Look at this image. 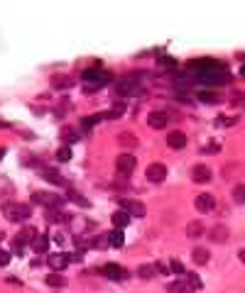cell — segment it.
Segmentation results:
<instances>
[{
    "instance_id": "1",
    "label": "cell",
    "mask_w": 245,
    "mask_h": 293,
    "mask_svg": "<svg viewBox=\"0 0 245 293\" xmlns=\"http://www.w3.org/2000/svg\"><path fill=\"white\" fill-rule=\"evenodd\" d=\"M84 81H86V93H98L101 88L111 81V73L106 69H86L84 71Z\"/></svg>"
},
{
    "instance_id": "2",
    "label": "cell",
    "mask_w": 245,
    "mask_h": 293,
    "mask_svg": "<svg viewBox=\"0 0 245 293\" xmlns=\"http://www.w3.org/2000/svg\"><path fill=\"white\" fill-rule=\"evenodd\" d=\"M32 208L25 203H7L2 208V215H5V220H10V222H25L27 218H30Z\"/></svg>"
},
{
    "instance_id": "3",
    "label": "cell",
    "mask_w": 245,
    "mask_h": 293,
    "mask_svg": "<svg viewBox=\"0 0 245 293\" xmlns=\"http://www.w3.org/2000/svg\"><path fill=\"white\" fill-rule=\"evenodd\" d=\"M32 203L37 205H47V208H61V203H64V198L61 196H57V193H49V191H37V193H32Z\"/></svg>"
},
{
    "instance_id": "4",
    "label": "cell",
    "mask_w": 245,
    "mask_h": 293,
    "mask_svg": "<svg viewBox=\"0 0 245 293\" xmlns=\"http://www.w3.org/2000/svg\"><path fill=\"white\" fill-rule=\"evenodd\" d=\"M135 166H137V161H135V156L127 154V151L116 159V171H118L121 176H130L132 171H135Z\"/></svg>"
},
{
    "instance_id": "5",
    "label": "cell",
    "mask_w": 245,
    "mask_h": 293,
    "mask_svg": "<svg viewBox=\"0 0 245 293\" xmlns=\"http://www.w3.org/2000/svg\"><path fill=\"white\" fill-rule=\"evenodd\" d=\"M172 113H167V110H154L147 115V127H152V130H162V127H167L169 122H172Z\"/></svg>"
},
{
    "instance_id": "6",
    "label": "cell",
    "mask_w": 245,
    "mask_h": 293,
    "mask_svg": "<svg viewBox=\"0 0 245 293\" xmlns=\"http://www.w3.org/2000/svg\"><path fill=\"white\" fill-rule=\"evenodd\" d=\"M145 176H147V181L159 183V181H164V178H167V166H164L162 161H154V164H150V166H147Z\"/></svg>"
},
{
    "instance_id": "7",
    "label": "cell",
    "mask_w": 245,
    "mask_h": 293,
    "mask_svg": "<svg viewBox=\"0 0 245 293\" xmlns=\"http://www.w3.org/2000/svg\"><path fill=\"white\" fill-rule=\"evenodd\" d=\"M69 262H71V257H69V254H64V252H57V254H49V259H47V264H49V269H52L54 274H59V271H64V269L69 266Z\"/></svg>"
},
{
    "instance_id": "8",
    "label": "cell",
    "mask_w": 245,
    "mask_h": 293,
    "mask_svg": "<svg viewBox=\"0 0 245 293\" xmlns=\"http://www.w3.org/2000/svg\"><path fill=\"white\" fill-rule=\"evenodd\" d=\"M118 90L121 93H140L142 86H140V76H125L118 81Z\"/></svg>"
},
{
    "instance_id": "9",
    "label": "cell",
    "mask_w": 245,
    "mask_h": 293,
    "mask_svg": "<svg viewBox=\"0 0 245 293\" xmlns=\"http://www.w3.org/2000/svg\"><path fill=\"white\" fill-rule=\"evenodd\" d=\"M194 205H196L199 213H214L216 210V198L211 196V193H199Z\"/></svg>"
},
{
    "instance_id": "10",
    "label": "cell",
    "mask_w": 245,
    "mask_h": 293,
    "mask_svg": "<svg viewBox=\"0 0 245 293\" xmlns=\"http://www.w3.org/2000/svg\"><path fill=\"white\" fill-rule=\"evenodd\" d=\"M191 178H194L196 183H209V181H211V169H209L206 164H196V166L191 169Z\"/></svg>"
},
{
    "instance_id": "11",
    "label": "cell",
    "mask_w": 245,
    "mask_h": 293,
    "mask_svg": "<svg viewBox=\"0 0 245 293\" xmlns=\"http://www.w3.org/2000/svg\"><path fill=\"white\" fill-rule=\"evenodd\" d=\"M167 146H172V149H184V146H186V135L179 132V130L167 132Z\"/></svg>"
},
{
    "instance_id": "12",
    "label": "cell",
    "mask_w": 245,
    "mask_h": 293,
    "mask_svg": "<svg viewBox=\"0 0 245 293\" xmlns=\"http://www.w3.org/2000/svg\"><path fill=\"white\" fill-rule=\"evenodd\" d=\"M121 205L127 215H135V218H142L145 215V205L140 203V201H122Z\"/></svg>"
},
{
    "instance_id": "13",
    "label": "cell",
    "mask_w": 245,
    "mask_h": 293,
    "mask_svg": "<svg viewBox=\"0 0 245 293\" xmlns=\"http://www.w3.org/2000/svg\"><path fill=\"white\" fill-rule=\"evenodd\" d=\"M191 259H194V264H199V266H206V264L211 262V252L206 247H194Z\"/></svg>"
},
{
    "instance_id": "14",
    "label": "cell",
    "mask_w": 245,
    "mask_h": 293,
    "mask_svg": "<svg viewBox=\"0 0 245 293\" xmlns=\"http://www.w3.org/2000/svg\"><path fill=\"white\" fill-rule=\"evenodd\" d=\"M101 271H103V274H106L108 279H116V281H122V279H127V274L122 271V269L118 266V264H113V262H111V264H106V266H103Z\"/></svg>"
},
{
    "instance_id": "15",
    "label": "cell",
    "mask_w": 245,
    "mask_h": 293,
    "mask_svg": "<svg viewBox=\"0 0 245 293\" xmlns=\"http://www.w3.org/2000/svg\"><path fill=\"white\" fill-rule=\"evenodd\" d=\"M44 181H49V183H57V186H66V178L59 174V171H54V169H42L39 171Z\"/></svg>"
},
{
    "instance_id": "16",
    "label": "cell",
    "mask_w": 245,
    "mask_h": 293,
    "mask_svg": "<svg viewBox=\"0 0 245 293\" xmlns=\"http://www.w3.org/2000/svg\"><path fill=\"white\" fill-rule=\"evenodd\" d=\"M228 234H231V230H228L226 225H216L214 230L209 232V239H211V242H226Z\"/></svg>"
},
{
    "instance_id": "17",
    "label": "cell",
    "mask_w": 245,
    "mask_h": 293,
    "mask_svg": "<svg viewBox=\"0 0 245 293\" xmlns=\"http://www.w3.org/2000/svg\"><path fill=\"white\" fill-rule=\"evenodd\" d=\"M34 239H37V232H34V227H22V232L15 237V244H20V247H22V244H27V242H34Z\"/></svg>"
},
{
    "instance_id": "18",
    "label": "cell",
    "mask_w": 245,
    "mask_h": 293,
    "mask_svg": "<svg viewBox=\"0 0 245 293\" xmlns=\"http://www.w3.org/2000/svg\"><path fill=\"white\" fill-rule=\"evenodd\" d=\"M118 142H121V146H125V149H135V146H137V137H135L132 132H121V135H118Z\"/></svg>"
},
{
    "instance_id": "19",
    "label": "cell",
    "mask_w": 245,
    "mask_h": 293,
    "mask_svg": "<svg viewBox=\"0 0 245 293\" xmlns=\"http://www.w3.org/2000/svg\"><path fill=\"white\" fill-rule=\"evenodd\" d=\"M113 225L122 230V227H127L130 225V215L125 213V210H118V213H113Z\"/></svg>"
},
{
    "instance_id": "20",
    "label": "cell",
    "mask_w": 245,
    "mask_h": 293,
    "mask_svg": "<svg viewBox=\"0 0 245 293\" xmlns=\"http://www.w3.org/2000/svg\"><path fill=\"white\" fill-rule=\"evenodd\" d=\"M167 293H194V289L186 281H174V284H169Z\"/></svg>"
},
{
    "instance_id": "21",
    "label": "cell",
    "mask_w": 245,
    "mask_h": 293,
    "mask_svg": "<svg viewBox=\"0 0 245 293\" xmlns=\"http://www.w3.org/2000/svg\"><path fill=\"white\" fill-rule=\"evenodd\" d=\"M52 86L59 88V90H64V88H71V78H69V76H61V73H57V76H52Z\"/></svg>"
},
{
    "instance_id": "22",
    "label": "cell",
    "mask_w": 245,
    "mask_h": 293,
    "mask_svg": "<svg viewBox=\"0 0 245 293\" xmlns=\"http://www.w3.org/2000/svg\"><path fill=\"white\" fill-rule=\"evenodd\" d=\"M233 201H236L238 205H245V183L233 186Z\"/></svg>"
},
{
    "instance_id": "23",
    "label": "cell",
    "mask_w": 245,
    "mask_h": 293,
    "mask_svg": "<svg viewBox=\"0 0 245 293\" xmlns=\"http://www.w3.org/2000/svg\"><path fill=\"white\" fill-rule=\"evenodd\" d=\"M236 122H238L236 115H218L216 117V127H231V125H236Z\"/></svg>"
},
{
    "instance_id": "24",
    "label": "cell",
    "mask_w": 245,
    "mask_h": 293,
    "mask_svg": "<svg viewBox=\"0 0 245 293\" xmlns=\"http://www.w3.org/2000/svg\"><path fill=\"white\" fill-rule=\"evenodd\" d=\"M137 274H140V279H152L154 274H157V269H154L152 264H142V266L137 269Z\"/></svg>"
},
{
    "instance_id": "25",
    "label": "cell",
    "mask_w": 245,
    "mask_h": 293,
    "mask_svg": "<svg viewBox=\"0 0 245 293\" xmlns=\"http://www.w3.org/2000/svg\"><path fill=\"white\" fill-rule=\"evenodd\" d=\"M32 247H34V252H37V254H42V252H47V247H49V237H37Z\"/></svg>"
},
{
    "instance_id": "26",
    "label": "cell",
    "mask_w": 245,
    "mask_h": 293,
    "mask_svg": "<svg viewBox=\"0 0 245 293\" xmlns=\"http://www.w3.org/2000/svg\"><path fill=\"white\" fill-rule=\"evenodd\" d=\"M201 232H204V225H201V222H196V220H194V222H189V225H186V234H189V237H199Z\"/></svg>"
},
{
    "instance_id": "27",
    "label": "cell",
    "mask_w": 245,
    "mask_h": 293,
    "mask_svg": "<svg viewBox=\"0 0 245 293\" xmlns=\"http://www.w3.org/2000/svg\"><path fill=\"white\" fill-rule=\"evenodd\" d=\"M108 244H113V247H122V244H125V239H122V232H121V230H116V232L108 234Z\"/></svg>"
},
{
    "instance_id": "28",
    "label": "cell",
    "mask_w": 245,
    "mask_h": 293,
    "mask_svg": "<svg viewBox=\"0 0 245 293\" xmlns=\"http://www.w3.org/2000/svg\"><path fill=\"white\" fill-rule=\"evenodd\" d=\"M47 284L52 289H61L64 286V279H61V274H47Z\"/></svg>"
},
{
    "instance_id": "29",
    "label": "cell",
    "mask_w": 245,
    "mask_h": 293,
    "mask_svg": "<svg viewBox=\"0 0 245 293\" xmlns=\"http://www.w3.org/2000/svg\"><path fill=\"white\" fill-rule=\"evenodd\" d=\"M101 120H106V115H91V117H84V120H81V127H86V130H89V127H93V125H96V122H101Z\"/></svg>"
},
{
    "instance_id": "30",
    "label": "cell",
    "mask_w": 245,
    "mask_h": 293,
    "mask_svg": "<svg viewBox=\"0 0 245 293\" xmlns=\"http://www.w3.org/2000/svg\"><path fill=\"white\" fill-rule=\"evenodd\" d=\"M199 100H204V103H216L218 95H216L214 90H201V93H199Z\"/></svg>"
},
{
    "instance_id": "31",
    "label": "cell",
    "mask_w": 245,
    "mask_h": 293,
    "mask_svg": "<svg viewBox=\"0 0 245 293\" xmlns=\"http://www.w3.org/2000/svg\"><path fill=\"white\" fill-rule=\"evenodd\" d=\"M186 281H189V286H191L194 291H199V289H201V279H199L196 274H186Z\"/></svg>"
},
{
    "instance_id": "32",
    "label": "cell",
    "mask_w": 245,
    "mask_h": 293,
    "mask_svg": "<svg viewBox=\"0 0 245 293\" xmlns=\"http://www.w3.org/2000/svg\"><path fill=\"white\" fill-rule=\"evenodd\" d=\"M122 113H125V105H121V103H118V105H113V110H111V113H106V117L116 120V117H121Z\"/></svg>"
},
{
    "instance_id": "33",
    "label": "cell",
    "mask_w": 245,
    "mask_h": 293,
    "mask_svg": "<svg viewBox=\"0 0 245 293\" xmlns=\"http://www.w3.org/2000/svg\"><path fill=\"white\" fill-rule=\"evenodd\" d=\"M76 137H79V135H76L74 130H61V140H64V142H76Z\"/></svg>"
},
{
    "instance_id": "34",
    "label": "cell",
    "mask_w": 245,
    "mask_h": 293,
    "mask_svg": "<svg viewBox=\"0 0 245 293\" xmlns=\"http://www.w3.org/2000/svg\"><path fill=\"white\" fill-rule=\"evenodd\" d=\"M57 159H59V161H69V159H71V149H69V146H61L59 151H57Z\"/></svg>"
},
{
    "instance_id": "35",
    "label": "cell",
    "mask_w": 245,
    "mask_h": 293,
    "mask_svg": "<svg viewBox=\"0 0 245 293\" xmlns=\"http://www.w3.org/2000/svg\"><path fill=\"white\" fill-rule=\"evenodd\" d=\"M233 105L236 108H245V93H236L233 95Z\"/></svg>"
},
{
    "instance_id": "36",
    "label": "cell",
    "mask_w": 245,
    "mask_h": 293,
    "mask_svg": "<svg viewBox=\"0 0 245 293\" xmlns=\"http://www.w3.org/2000/svg\"><path fill=\"white\" fill-rule=\"evenodd\" d=\"M201 151H204V154H206V151H209V154H218V151H221V145H218V142H211L209 146H204Z\"/></svg>"
},
{
    "instance_id": "37",
    "label": "cell",
    "mask_w": 245,
    "mask_h": 293,
    "mask_svg": "<svg viewBox=\"0 0 245 293\" xmlns=\"http://www.w3.org/2000/svg\"><path fill=\"white\" fill-rule=\"evenodd\" d=\"M169 269H172V271H177V274H182V271H184V266H182V262H179V259H174V262L169 264Z\"/></svg>"
},
{
    "instance_id": "38",
    "label": "cell",
    "mask_w": 245,
    "mask_h": 293,
    "mask_svg": "<svg viewBox=\"0 0 245 293\" xmlns=\"http://www.w3.org/2000/svg\"><path fill=\"white\" fill-rule=\"evenodd\" d=\"M7 262H10V254H7V252H0V266L7 264Z\"/></svg>"
},
{
    "instance_id": "39",
    "label": "cell",
    "mask_w": 245,
    "mask_h": 293,
    "mask_svg": "<svg viewBox=\"0 0 245 293\" xmlns=\"http://www.w3.org/2000/svg\"><path fill=\"white\" fill-rule=\"evenodd\" d=\"M238 259L245 264V249H241V252H238Z\"/></svg>"
},
{
    "instance_id": "40",
    "label": "cell",
    "mask_w": 245,
    "mask_h": 293,
    "mask_svg": "<svg viewBox=\"0 0 245 293\" xmlns=\"http://www.w3.org/2000/svg\"><path fill=\"white\" fill-rule=\"evenodd\" d=\"M241 76H243V78H245V64H243V66H241Z\"/></svg>"
}]
</instances>
